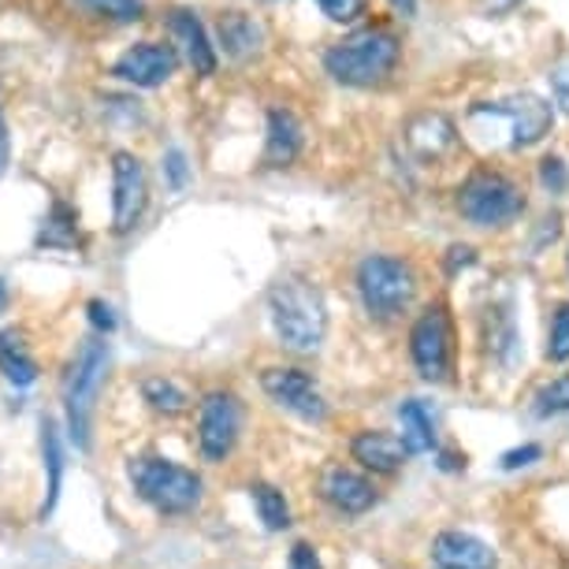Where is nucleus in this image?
I'll return each mask as SVG.
<instances>
[{"mask_svg": "<svg viewBox=\"0 0 569 569\" xmlns=\"http://www.w3.org/2000/svg\"><path fill=\"white\" fill-rule=\"evenodd\" d=\"M268 313L279 342L291 353H317L328 336V309L325 298L309 279L287 276L268 291Z\"/></svg>", "mask_w": 569, "mask_h": 569, "instance_id": "1", "label": "nucleus"}, {"mask_svg": "<svg viewBox=\"0 0 569 569\" xmlns=\"http://www.w3.org/2000/svg\"><path fill=\"white\" fill-rule=\"evenodd\" d=\"M402 57V41L391 34L388 27H365L358 34L336 41L325 52V68L342 86H376L395 71Z\"/></svg>", "mask_w": 569, "mask_h": 569, "instance_id": "2", "label": "nucleus"}, {"mask_svg": "<svg viewBox=\"0 0 569 569\" xmlns=\"http://www.w3.org/2000/svg\"><path fill=\"white\" fill-rule=\"evenodd\" d=\"M131 485L149 507L157 513H168V518H182L201 502V477L168 458L131 461Z\"/></svg>", "mask_w": 569, "mask_h": 569, "instance_id": "3", "label": "nucleus"}, {"mask_svg": "<svg viewBox=\"0 0 569 569\" xmlns=\"http://www.w3.org/2000/svg\"><path fill=\"white\" fill-rule=\"evenodd\" d=\"M358 295L365 313L376 320H391L410 309L417 295V276L402 257L372 253L358 264Z\"/></svg>", "mask_w": 569, "mask_h": 569, "instance_id": "4", "label": "nucleus"}, {"mask_svg": "<svg viewBox=\"0 0 569 569\" xmlns=\"http://www.w3.org/2000/svg\"><path fill=\"white\" fill-rule=\"evenodd\" d=\"M109 372V342L104 339H86L79 353L71 361L68 388H63V402H68V428L74 447H90V417L98 391Z\"/></svg>", "mask_w": 569, "mask_h": 569, "instance_id": "5", "label": "nucleus"}, {"mask_svg": "<svg viewBox=\"0 0 569 569\" xmlns=\"http://www.w3.org/2000/svg\"><path fill=\"white\" fill-rule=\"evenodd\" d=\"M458 212L472 228H502L525 212V194L499 171H472L458 190Z\"/></svg>", "mask_w": 569, "mask_h": 569, "instance_id": "6", "label": "nucleus"}, {"mask_svg": "<svg viewBox=\"0 0 569 569\" xmlns=\"http://www.w3.org/2000/svg\"><path fill=\"white\" fill-rule=\"evenodd\" d=\"M410 358L421 372V380L439 383L447 380L450 361H455V328L443 306H428L410 331Z\"/></svg>", "mask_w": 569, "mask_h": 569, "instance_id": "7", "label": "nucleus"}, {"mask_svg": "<svg viewBox=\"0 0 569 569\" xmlns=\"http://www.w3.org/2000/svg\"><path fill=\"white\" fill-rule=\"evenodd\" d=\"M472 116H491V120H507L510 127V149H529L551 134L555 109L536 93H513L507 101H485L472 109Z\"/></svg>", "mask_w": 569, "mask_h": 569, "instance_id": "8", "label": "nucleus"}, {"mask_svg": "<svg viewBox=\"0 0 569 569\" xmlns=\"http://www.w3.org/2000/svg\"><path fill=\"white\" fill-rule=\"evenodd\" d=\"M242 432V402L231 391H212L206 395L198 410V447L206 461H223L239 443Z\"/></svg>", "mask_w": 569, "mask_h": 569, "instance_id": "9", "label": "nucleus"}, {"mask_svg": "<svg viewBox=\"0 0 569 569\" xmlns=\"http://www.w3.org/2000/svg\"><path fill=\"white\" fill-rule=\"evenodd\" d=\"M149 206V179L146 164L134 153H112V231L131 234Z\"/></svg>", "mask_w": 569, "mask_h": 569, "instance_id": "10", "label": "nucleus"}, {"mask_svg": "<svg viewBox=\"0 0 569 569\" xmlns=\"http://www.w3.org/2000/svg\"><path fill=\"white\" fill-rule=\"evenodd\" d=\"M261 388L276 406H283V410H291L295 417H302L309 425H320L328 417V406L320 399L317 383L309 380V372L302 369H264Z\"/></svg>", "mask_w": 569, "mask_h": 569, "instance_id": "11", "label": "nucleus"}, {"mask_svg": "<svg viewBox=\"0 0 569 569\" xmlns=\"http://www.w3.org/2000/svg\"><path fill=\"white\" fill-rule=\"evenodd\" d=\"M179 68V52L176 46H164V41H138L127 52H120V60L112 63V74L120 82L142 86V90H153V86H164Z\"/></svg>", "mask_w": 569, "mask_h": 569, "instance_id": "12", "label": "nucleus"}, {"mask_svg": "<svg viewBox=\"0 0 569 569\" xmlns=\"http://www.w3.org/2000/svg\"><path fill=\"white\" fill-rule=\"evenodd\" d=\"M402 142L417 164H439L458 149V131L443 112H421L406 123Z\"/></svg>", "mask_w": 569, "mask_h": 569, "instance_id": "13", "label": "nucleus"}, {"mask_svg": "<svg viewBox=\"0 0 569 569\" xmlns=\"http://www.w3.org/2000/svg\"><path fill=\"white\" fill-rule=\"evenodd\" d=\"M320 496H325L339 513H350V518H358V513L376 507L372 480H365L361 472H353L347 466L325 469V477H320Z\"/></svg>", "mask_w": 569, "mask_h": 569, "instance_id": "14", "label": "nucleus"}, {"mask_svg": "<svg viewBox=\"0 0 569 569\" xmlns=\"http://www.w3.org/2000/svg\"><path fill=\"white\" fill-rule=\"evenodd\" d=\"M168 30H171V41H176L182 52V60L194 68V74H217V49H212L206 27H201V19L194 12L176 8V12L168 16Z\"/></svg>", "mask_w": 569, "mask_h": 569, "instance_id": "15", "label": "nucleus"}, {"mask_svg": "<svg viewBox=\"0 0 569 569\" xmlns=\"http://www.w3.org/2000/svg\"><path fill=\"white\" fill-rule=\"evenodd\" d=\"M432 558L436 566H450V569H496V551L472 532H439L432 540Z\"/></svg>", "mask_w": 569, "mask_h": 569, "instance_id": "16", "label": "nucleus"}, {"mask_svg": "<svg viewBox=\"0 0 569 569\" xmlns=\"http://www.w3.org/2000/svg\"><path fill=\"white\" fill-rule=\"evenodd\" d=\"M306 146L302 123L291 109H272L268 112V138H264V164L268 168H287L295 164L298 153Z\"/></svg>", "mask_w": 569, "mask_h": 569, "instance_id": "17", "label": "nucleus"}, {"mask_svg": "<svg viewBox=\"0 0 569 569\" xmlns=\"http://www.w3.org/2000/svg\"><path fill=\"white\" fill-rule=\"evenodd\" d=\"M350 455L353 461H361V466L372 472H399L406 466V458H410L402 439L388 432H358L350 443Z\"/></svg>", "mask_w": 569, "mask_h": 569, "instance_id": "18", "label": "nucleus"}, {"mask_svg": "<svg viewBox=\"0 0 569 569\" xmlns=\"http://www.w3.org/2000/svg\"><path fill=\"white\" fill-rule=\"evenodd\" d=\"M217 34H220L223 52H228L231 60H250L264 46L261 23H257L253 16H246V12H223L217 19Z\"/></svg>", "mask_w": 569, "mask_h": 569, "instance_id": "19", "label": "nucleus"}, {"mask_svg": "<svg viewBox=\"0 0 569 569\" xmlns=\"http://www.w3.org/2000/svg\"><path fill=\"white\" fill-rule=\"evenodd\" d=\"M0 372H4V380L16 383V388H30V383L38 380V361L30 358L23 331H16V328L0 331Z\"/></svg>", "mask_w": 569, "mask_h": 569, "instance_id": "20", "label": "nucleus"}, {"mask_svg": "<svg viewBox=\"0 0 569 569\" xmlns=\"http://www.w3.org/2000/svg\"><path fill=\"white\" fill-rule=\"evenodd\" d=\"M399 425H402L406 455H428V450H436V421L425 410L421 399H406L399 406Z\"/></svg>", "mask_w": 569, "mask_h": 569, "instance_id": "21", "label": "nucleus"}, {"mask_svg": "<svg viewBox=\"0 0 569 569\" xmlns=\"http://www.w3.org/2000/svg\"><path fill=\"white\" fill-rule=\"evenodd\" d=\"M41 458H46V472H49V491H46V502H41V521H46L49 513L57 510V499L63 488V447H60L57 421L41 425Z\"/></svg>", "mask_w": 569, "mask_h": 569, "instance_id": "22", "label": "nucleus"}, {"mask_svg": "<svg viewBox=\"0 0 569 569\" xmlns=\"http://www.w3.org/2000/svg\"><path fill=\"white\" fill-rule=\"evenodd\" d=\"M38 246H46V250H71V246H79V217H74L68 201H52V212L38 234Z\"/></svg>", "mask_w": 569, "mask_h": 569, "instance_id": "23", "label": "nucleus"}, {"mask_svg": "<svg viewBox=\"0 0 569 569\" xmlns=\"http://www.w3.org/2000/svg\"><path fill=\"white\" fill-rule=\"evenodd\" d=\"M142 399L149 402V410H157L164 417H179L190 410V395L182 391L176 380H168V376H146Z\"/></svg>", "mask_w": 569, "mask_h": 569, "instance_id": "24", "label": "nucleus"}, {"mask_svg": "<svg viewBox=\"0 0 569 569\" xmlns=\"http://www.w3.org/2000/svg\"><path fill=\"white\" fill-rule=\"evenodd\" d=\"M250 496H253L257 518H261V525H264L268 532L291 529V507H287L283 491L272 488V485H253V488H250Z\"/></svg>", "mask_w": 569, "mask_h": 569, "instance_id": "25", "label": "nucleus"}, {"mask_svg": "<svg viewBox=\"0 0 569 569\" xmlns=\"http://www.w3.org/2000/svg\"><path fill=\"white\" fill-rule=\"evenodd\" d=\"M79 4L101 19H116V23H134V19H142V0H79Z\"/></svg>", "mask_w": 569, "mask_h": 569, "instance_id": "26", "label": "nucleus"}, {"mask_svg": "<svg viewBox=\"0 0 569 569\" xmlns=\"http://www.w3.org/2000/svg\"><path fill=\"white\" fill-rule=\"evenodd\" d=\"M536 413L540 417L569 413V372H562L558 380H551L540 395H536Z\"/></svg>", "mask_w": 569, "mask_h": 569, "instance_id": "27", "label": "nucleus"}, {"mask_svg": "<svg viewBox=\"0 0 569 569\" xmlns=\"http://www.w3.org/2000/svg\"><path fill=\"white\" fill-rule=\"evenodd\" d=\"M547 358H551V361H569V302L558 306V313H555L551 342H547Z\"/></svg>", "mask_w": 569, "mask_h": 569, "instance_id": "28", "label": "nucleus"}, {"mask_svg": "<svg viewBox=\"0 0 569 569\" xmlns=\"http://www.w3.org/2000/svg\"><path fill=\"white\" fill-rule=\"evenodd\" d=\"M317 8L331 23H353V19L365 16V0H317Z\"/></svg>", "mask_w": 569, "mask_h": 569, "instance_id": "29", "label": "nucleus"}, {"mask_svg": "<svg viewBox=\"0 0 569 569\" xmlns=\"http://www.w3.org/2000/svg\"><path fill=\"white\" fill-rule=\"evenodd\" d=\"M540 182L551 194H562V190L569 187V171H566V164L558 157H547L543 164H540Z\"/></svg>", "mask_w": 569, "mask_h": 569, "instance_id": "30", "label": "nucleus"}, {"mask_svg": "<svg viewBox=\"0 0 569 569\" xmlns=\"http://www.w3.org/2000/svg\"><path fill=\"white\" fill-rule=\"evenodd\" d=\"M543 458V450L536 447V443H525V447H518V450H507L499 461H502V469L507 472H513V469H525V466H536V461Z\"/></svg>", "mask_w": 569, "mask_h": 569, "instance_id": "31", "label": "nucleus"}, {"mask_svg": "<svg viewBox=\"0 0 569 569\" xmlns=\"http://www.w3.org/2000/svg\"><path fill=\"white\" fill-rule=\"evenodd\" d=\"M551 93H555V104L569 116V60H562L558 68H551Z\"/></svg>", "mask_w": 569, "mask_h": 569, "instance_id": "32", "label": "nucleus"}, {"mask_svg": "<svg viewBox=\"0 0 569 569\" xmlns=\"http://www.w3.org/2000/svg\"><path fill=\"white\" fill-rule=\"evenodd\" d=\"M86 313H90V325L98 328V331H116V313H112V306L109 302H101V298H90V306H86Z\"/></svg>", "mask_w": 569, "mask_h": 569, "instance_id": "33", "label": "nucleus"}, {"mask_svg": "<svg viewBox=\"0 0 569 569\" xmlns=\"http://www.w3.org/2000/svg\"><path fill=\"white\" fill-rule=\"evenodd\" d=\"M164 171H168V182H171V187H187V176H190V171H187V157H182L179 153V149H168V153H164Z\"/></svg>", "mask_w": 569, "mask_h": 569, "instance_id": "34", "label": "nucleus"}, {"mask_svg": "<svg viewBox=\"0 0 569 569\" xmlns=\"http://www.w3.org/2000/svg\"><path fill=\"white\" fill-rule=\"evenodd\" d=\"M287 569H325V566H320V555L309 543H295L291 558H287Z\"/></svg>", "mask_w": 569, "mask_h": 569, "instance_id": "35", "label": "nucleus"}, {"mask_svg": "<svg viewBox=\"0 0 569 569\" xmlns=\"http://www.w3.org/2000/svg\"><path fill=\"white\" fill-rule=\"evenodd\" d=\"M477 257H472V250L469 246H450V272H458V264L466 268V264H472Z\"/></svg>", "mask_w": 569, "mask_h": 569, "instance_id": "36", "label": "nucleus"}, {"mask_svg": "<svg viewBox=\"0 0 569 569\" xmlns=\"http://www.w3.org/2000/svg\"><path fill=\"white\" fill-rule=\"evenodd\" d=\"M4 164H8V123L0 116V171H4Z\"/></svg>", "mask_w": 569, "mask_h": 569, "instance_id": "37", "label": "nucleus"}, {"mask_svg": "<svg viewBox=\"0 0 569 569\" xmlns=\"http://www.w3.org/2000/svg\"><path fill=\"white\" fill-rule=\"evenodd\" d=\"M391 8H395L399 16H406V19L417 16V0H391Z\"/></svg>", "mask_w": 569, "mask_h": 569, "instance_id": "38", "label": "nucleus"}, {"mask_svg": "<svg viewBox=\"0 0 569 569\" xmlns=\"http://www.w3.org/2000/svg\"><path fill=\"white\" fill-rule=\"evenodd\" d=\"M443 469H466V455H443Z\"/></svg>", "mask_w": 569, "mask_h": 569, "instance_id": "39", "label": "nucleus"}, {"mask_svg": "<svg viewBox=\"0 0 569 569\" xmlns=\"http://www.w3.org/2000/svg\"><path fill=\"white\" fill-rule=\"evenodd\" d=\"M8 306V287H4V279H0V309Z\"/></svg>", "mask_w": 569, "mask_h": 569, "instance_id": "40", "label": "nucleus"}, {"mask_svg": "<svg viewBox=\"0 0 569 569\" xmlns=\"http://www.w3.org/2000/svg\"><path fill=\"white\" fill-rule=\"evenodd\" d=\"M513 4H518V0H499V8H513Z\"/></svg>", "mask_w": 569, "mask_h": 569, "instance_id": "41", "label": "nucleus"}, {"mask_svg": "<svg viewBox=\"0 0 569 569\" xmlns=\"http://www.w3.org/2000/svg\"><path fill=\"white\" fill-rule=\"evenodd\" d=\"M436 569H450V566H436Z\"/></svg>", "mask_w": 569, "mask_h": 569, "instance_id": "42", "label": "nucleus"}]
</instances>
